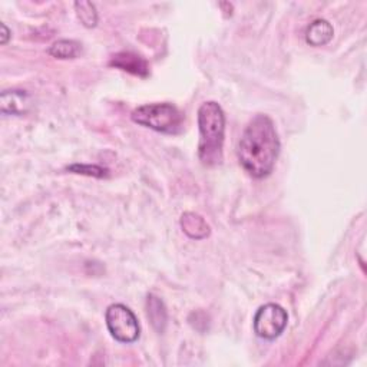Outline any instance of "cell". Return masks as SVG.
Wrapping results in <instances>:
<instances>
[{
    "instance_id": "6da1fadb",
    "label": "cell",
    "mask_w": 367,
    "mask_h": 367,
    "mask_svg": "<svg viewBox=\"0 0 367 367\" xmlns=\"http://www.w3.org/2000/svg\"><path fill=\"white\" fill-rule=\"evenodd\" d=\"M280 152V139L270 117L255 115L244 129L238 144V159L254 178L271 174Z\"/></svg>"
},
{
    "instance_id": "7a4b0ae2",
    "label": "cell",
    "mask_w": 367,
    "mask_h": 367,
    "mask_svg": "<svg viewBox=\"0 0 367 367\" xmlns=\"http://www.w3.org/2000/svg\"><path fill=\"white\" fill-rule=\"evenodd\" d=\"M198 156L206 166H216L223 162L225 115L223 108L214 102H206L198 110Z\"/></svg>"
},
{
    "instance_id": "3957f363",
    "label": "cell",
    "mask_w": 367,
    "mask_h": 367,
    "mask_svg": "<svg viewBox=\"0 0 367 367\" xmlns=\"http://www.w3.org/2000/svg\"><path fill=\"white\" fill-rule=\"evenodd\" d=\"M132 121L162 134H179L186 117L172 104H148L132 112Z\"/></svg>"
},
{
    "instance_id": "277c9868",
    "label": "cell",
    "mask_w": 367,
    "mask_h": 367,
    "mask_svg": "<svg viewBox=\"0 0 367 367\" xmlns=\"http://www.w3.org/2000/svg\"><path fill=\"white\" fill-rule=\"evenodd\" d=\"M107 327L112 337L121 343H134L138 340L141 329L134 312L124 304H111L105 313Z\"/></svg>"
},
{
    "instance_id": "5b68a950",
    "label": "cell",
    "mask_w": 367,
    "mask_h": 367,
    "mask_svg": "<svg viewBox=\"0 0 367 367\" xmlns=\"http://www.w3.org/2000/svg\"><path fill=\"white\" fill-rule=\"evenodd\" d=\"M289 321L287 312L274 303L261 306L254 316V331L258 337L274 340L286 330Z\"/></svg>"
},
{
    "instance_id": "8992f818",
    "label": "cell",
    "mask_w": 367,
    "mask_h": 367,
    "mask_svg": "<svg viewBox=\"0 0 367 367\" xmlns=\"http://www.w3.org/2000/svg\"><path fill=\"white\" fill-rule=\"evenodd\" d=\"M32 101L25 90H5L0 97V108L5 115H23L31 110Z\"/></svg>"
},
{
    "instance_id": "52a82bcc",
    "label": "cell",
    "mask_w": 367,
    "mask_h": 367,
    "mask_svg": "<svg viewBox=\"0 0 367 367\" xmlns=\"http://www.w3.org/2000/svg\"><path fill=\"white\" fill-rule=\"evenodd\" d=\"M111 65L118 68V69H122L125 72L142 76V78L148 76V73H149V68H148L147 60L142 56H139L137 53H132V52L117 53L115 56H112Z\"/></svg>"
},
{
    "instance_id": "ba28073f",
    "label": "cell",
    "mask_w": 367,
    "mask_h": 367,
    "mask_svg": "<svg viewBox=\"0 0 367 367\" xmlns=\"http://www.w3.org/2000/svg\"><path fill=\"white\" fill-rule=\"evenodd\" d=\"M179 223L184 233L193 240H203L210 235V225L196 213H184Z\"/></svg>"
},
{
    "instance_id": "9c48e42d",
    "label": "cell",
    "mask_w": 367,
    "mask_h": 367,
    "mask_svg": "<svg viewBox=\"0 0 367 367\" xmlns=\"http://www.w3.org/2000/svg\"><path fill=\"white\" fill-rule=\"evenodd\" d=\"M334 29L326 19H316L306 31V41L312 46H323L333 39Z\"/></svg>"
},
{
    "instance_id": "30bf717a",
    "label": "cell",
    "mask_w": 367,
    "mask_h": 367,
    "mask_svg": "<svg viewBox=\"0 0 367 367\" xmlns=\"http://www.w3.org/2000/svg\"><path fill=\"white\" fill-rule=\"evenodd\" d=\"M147 314H148V319H149L152 327L158 333H164L165 327H166V321H168V314H166V307L159 297H156L154 294L148 296Z\"/></svg>"
},
{
    "instance_id": "8fae6325",
    "label": "cell",
    "mask_w": 367,
    "mask_h": 367,
    "mask_svg": "<svg viewBox=\"0 0 367 367\" xmlns=\"http://www.w3.org/2000/svg\"><path fill=\"white\" fill-rule=\"evenodd\" d=\"M80 43L76 41H68L62 39L55 42L49 48V55L56 59H75L80 53Z\"/></svg>"
},
{
    "instance_id": "7c38bea8",
    "label": "cell",
    "mask_w": 367,
    "mask_h": 367,
    "mask_svg": "<svg viewBox=\"0 0 367 367\" xmlns=\"http://www.w3.org/2000/svg\"><path fill=\"white\" fill-rule=\"evenodd\" d=\"M76 15L83 26L94 28L98 23V12L94 4L90 2H76L75 4Z\"/></svg>"
},
{
    "instance_id": "4fadbf2b",
    "label": "cell",
    "mask_w": 367,
    "mask_h": 367,
    "mask_svg": "<svg viewBox=\"0 0 367 367\" xmlns=\"http://www.w3.org/2000/svg\"><path fill=\"white\" fill-rule=\"evenodd\" d=\"M68 169L75 174L89 175V176H95V178L108 176V172H110L107 168H102L100 165H79V164H75V165L69 166Z\"/></svg>"
},
{
    "instance_id": "5bb4252c",
    "label": "cell",
    "mask_w": 367,
    "mask_h": 367,
    "mask_svg": "<svg viewBox=\"0 0 367 367\" xmlns=\"http://www.w3.org/2000/svg\"><path fill=\"white\" fill-rule=\"evenodd\" d=\"M0 28H2V38H0V42H2V43L5 45V43L8 42V39H9V29L6 28L5 23L0 25Z\"/></svg>"
}]
</instances>
